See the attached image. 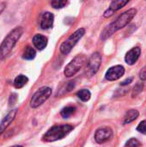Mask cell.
Segmentation results:
<instances>
[{
  "instance_id": "obj_27",
  "label": "cell",
  "mask_w": 146,
  "mask_h": 147,
  "mask_svg": "<svg viewBox=\"0 0 146 147\" xmlns=\"http://www.w3.org/2000/svg\"><path fill=\"white\" fill-rule=\"evenodd\" d=\"M113 14H114V12H113L111 9H108L107 11H105V13H104V16H105V17H109V16H111Z\"/></svg>"
},
{
  "instance_id": "obj_4",
  "label": "cell",
  "mask_w": 146,
  "mask_h": 147,
  "mask_svg": "<svg viewBox=\"0 0 146 147\" xmlns=\"http://www.w3.org/2000/svg\"><path fill=\"white\" fill-rule=\"evenodd\" d=\"M86 62L87 59L84 55H77L65 66L64 71L65 75L67 78L73 77L84 66Z\"/></svg>"
},
{
  "instance_id": "obj_23",
  "label": "cell",
  "mask_w": 146,
  "mask_h": 147,
  "mask_svg": "<svg viewBox=\"0 0 146 147\" xmlns=\"http://www.w3.org/2000/svg\"><path fill=\"white\" fill-rule=\"evenodd\" d=\"M139 78L141 80H146V66H145L139 72Z\"/></svg>"
},
{
  "instance_id": "obj_22",
  "label": "cell",
  "mask_w": 146,
  "mask_h": 147,
  "mask_svg": "<svg viewBox=\"0 0 146 147\" xmlns=\"http://www.w3.org/2000/svg\"><path fill=\"white\" fill-rule=\"evenodd\" d=\"M137 130H138L139 133H141V134L146 135V120L141 121V122L139 124V126H138V127H137Z\"/></svg>"
},
{
  "instance_id": "obj_28",
  "label": "cell",
  "mask_w": 146,
  "mask_h": 147,
  "mask_svg": "<svg viewBox=\"0 0 146 147\" xmlns=\"http://www.w3.org/2000/svg\"><path fill=\"white\" fill-rule=\"evenodd\" d=\"M11 147H22V146H18V145H17V146H11Z\"/></svg>"
},
{
  "instance_id": "obj_15",
  "label": "cell",
  "mask_w": 146,
  "mask_h": 147,
  "mask_svg": "<svg viewBox=\"0 0 146 147\" xmlns=\"http://www.w3.org/2000/svg\"><path fill=\"white\" fill-rule=\"evenodd\" d=\"M139 113L138 110H136V109H131V110H129V111L126 113V116H125L124 123H125V124H129V123H131L132 121H135V120L139 117Z\"/></svg>"
},
{
  "instance_id": "obj_9",
  "label": "cell",
  "mask_w": 146,
  "mask_h": 147,
  "mask_svg": "<svg viewBox=\"0 0 146 147\" xmlns=\"http://www.w3.org/2000/svg\"><path fill=\"white\" fill-rule=\"evenodd\" d=\"M125 73V68L122 65H115L108 70L106 72V78L109 81H114L120 78Z\"/></svg>"
},
{
  "instance_id": "obj_14",
  "label": "cell",
  "mask_w": 146,
  "mask_h": 147,
  "mask_svg": "<svg viewBox=\"0 0 146 147\" xmlns=\"http://www.w3.org/2000/svg\"><path fill=\"white\" fill-rule=\"evenodd\" d=\"M28 82V78L26 76H24L22 74H20V75H18L15 78V80H14V85H15V87L16 89H21L24 85H26Z\"/></svg>"
},
{
  "instance_id": "obj_20",
  "label": "cell",
  "mask_w": 146,
  "mask_h": 147,
  "mask_svg": "<svg viewBox=\"0 0 146 147\" xmlns=\"http://www.w3.org/2000/svg\"><path fill=\"white\" fill-rule=\"evenodd\" d=\"M67 3H68V2L65 1V0H55V1L51 2V4L54 9H62Z\"/></svg>"
},
{
  "instance_id": "obj_8",
  "label": "cell",
  "mask_w": 146,
  "mask_h": 147,
  "mask_svg": "<svg viewBox=\"0 0 146 147\" xmlns=\"http://www.w3.org/2000/svg\"><path fill=\"white\" fill-rule=\"evenodd\" d=\"M113 137V131L108 127H102L96 131L95 134V140L97 143L102 144L110 140Z\"/></svg>"
},
{
  "instance_id": "obj_10",
  "label": "cell",
  "mask_w": 146,
  "mask_h": 147,
  "mask_svg": "<svg viewBox=\"0 0 146 147\" xmlns=\"http://www.w3.org/2000/svg\"><path fill=\"white\" fill-rule=\"evenodd\" d=\"M18 112V109H15L13 110H11L10 112H9L7 114V115L2 120V121L0 122V135L6 130V128L11 124V122L15 120L16 114Z\"/></svg>"
},
{
  "instance_id": "obj_12",
  "label": "cell",
  "mask_w": 146,
  "mask_h": 147,
  "mask_svg": "<svg viewBox=\"0 0 146 147\" xmlns=\"http://www.w3.org/2000/svg\"><path fill=\"white\" fill-rule=\"evenodd\" d=\"M54 21V16L51 12H45L42 15L41 20H40V27L43 29H48L51 28L53 25Z\"/></svg>"
},
{
  "instance_id": "obj_1",
  "label": "cell",
  "mask_w": 146,
  "mask_h": 147,
  "mask_svg": "<svg viewBox=\"0 0 146 147\" xmlns=\"http://www.w3.org/2000/svg\"><path fill=\"white\" fill-rule=\"evenodd\" d=\"M136 14H137V9H130L125 11L124 13H122L116 19L115 22L109 24L104 29V31L102 34V39L106 40V39L109 38L114 33H115L119 29H121L124 27H126L133 19V17L136 16Z\"/></svg>"
},
{
  "instance_id": "obj_7",
  "label": "cell",
  "mask_w": 146,
  "mask_h": 147,
  "mask_svg": "<svg viewBox=\"0 0 146 147\" xmlns=\"http://www.w3.org/2000/svg\"><path fill=\"white\" fill-rule=\"evenodd\" d=\"M102 64V55L99 53H95L87 61V73L89 76L95 75Z\"/></svg>"
},
{
  "instance_id": "obj_19",
  "label": "cell",
  "mask_w": 146,
  "mask_h": 147,
  "mask_svg": "<svg viewBox=\"0 0 146 147\" xmlns=\"http://www.w3.org/2000/svg\"><path fill=\"white\" fill-rule=\"evenodd\" d=\"M76 112V108L72 107V106H68L64 108L61 112L60 115L64 117V118H69L70 116H71L74 113Z\"/></svg>"
},
{
  "instance_id": "obj_18",
  "label": "cell",
  "mask_w": 146,
  "mask_h": 147,
  "mask_svg": "<svg viewBox=\"0 0 146 147\" xmlns=\"http://www.w3.org/2000/svg\"><path fill=\"white\" fill-rule=\"evenodd\" d=\"M77 96H78V98L80 100H82L83 102H88L90 99L91 96V93L89 90L87 89H83L81 90H79L77 93Z\"/></svg>"
},
{
  "instance_id": "obj_2",
  "label": "cell",
  "mask_w": 146,
  "mask_h": 147,
  "mask_svg": "<svg viewBox=\"0 0 146 147\" xmlns=\"http://www.w3.org/2000/svg\"><path fill=\"white\" fill-rule=\"evenodd\" d=\"M23 28L22 27H16L8 34V35L0 45V59H4L9 54L15 43L21 38Z\"/></svg>"
},
{
  "instance_id": "obj_21",
  "label": "cell",
  "mask_w": 146,
  "mask_h": 147,
  "mask_svg": "<svg viewBox=\"0 0 146 147\" xmlns=\"http://www.w3.org/2000/svg\"><path fill=\"white\" fill-rule=\"evenodd\" d=\"M140 142L137 140V139H131L129 140L126 144V147H139L140 146Z\"/></svg>"
},
{
  "instance_id": "obj_13",
  "label": "cell",
  "mask_w": 146,
  "mask_h": 147,
  "mask_svg": "<svg viewBox=\"0 0 146 147\" xmlns=\"http://www.w3.org/2000/svg\"><path fill=\"white\" fill-rule=\"evenodd\" d=\"M33 43L39 50H43L47 46V38L42 34H35L33 37Z\"/></svg>"
},
{
  "instance_id": "obj_16",
  "label": "cell",
  "mask_w": 146,
  "mask_h": 147,
  "mask_svg": "<svg viewBox=\"0 0 146 147\" xmlns=\"http://www.w3.org/2000/svg\"><path fill=\"white\" fill-rule=\"evenodd\" d=\"M36 55V52L35 50L32 47H29L28 46L24 51H23V53H22V57L23 59H28V60H31V59H34V57Z\"/></svg>"
},
{
  "instance_id": "obj_6",
  "label": "cell",
  "mask_w": 146,
  "mask_h": 147,
  "mask_svg": "<svg viewBox=\"0 0 146 147\" xmlns=\"http://www.w3.org/2000/svg\"><path fill=\"white\" fill-rule=\"evenodd\" d=\"M51 94H52L51 88H49V87L40 88L32 96L31 101H30V106L33 109H36V108L41 106L50 97Z\"/></svg>"
},
{
  "instance_id": "obj_11",
  "label": "cell",
  "mask_w": 146,
  "mask_h": 147,
  "mask_svg": "<svg viewBox=\"0 0 146 147\" xmlns=\"http://www.w3.org/2000/svg\"><path fill=\"white\" fill-rule=\"evenodd\" d=\"M140 53H141V49L139 47H133V49H131L126 53V55L125 57V60H126V64H128L130 65H134L137 62V60L139 59Z\"/></svg>"
},
{
  "instance_id": "obj_24",
  "label": "cell",
  "mask_w": 146,
  "mask_h": 147,
  "mask_svg": "<svg viewBox=\"0 0 146 147\" xmlns=\"http://www.w3.org/2000/svg\"><path fill=\"white\" fill-rule=\"evenodd\" d=\"M142 89H143V84H137V85L134 87V89H133V93H134L135 91H137L136 94H135V96L138 95V94L142 90Z\"/></svg>"
},
{
  "instance_id": "obj_26",
  "label": "cell",
  "mask_w": 146,
  "mask_h": 147,
  "mask_svg": "<svg viewBox=\"0 0 146 147\" xmlns=\"http://www.w3.org/2000/svg\"><path fill=\"white\" fill-rule=\"evenodd\" d=\"M133 82V78H127L126 80H125V81H123L120 84L121 85H127V84H131Z\"/></svg>"
},
{
  "instance_id": "obj_25",
  "label": "cell",
  "mask_w": 146,
  "mask_h": 147,
  "mask_svg": "<svg viewBox=\"0 0 146 147\" xmlns=\"http://www.w3.org/2000/svg\"><path fill=\"white\" fill-rule=\"evenodd\" d=\"M16 99H17V97H16V95L15 93H13L12 95H10V97H9V104H15Z\"/></svg>"
},
{
  "instance_id": "obj_3",
  "label": "cell",
  "mask_w": 146,
  "mask_h": 147,
  "mask_svg": "<svg viewBox=\"0 0 146 147\" xmlns=\"http://www.w3.org/2000/svg\"><path fill=\"white\" fill-rule=\"evenodd\" d=\"M73 129V127L68 124L54 126L50 128L42 137L43 141L45 142H53L59 140L63 139L68 134H70Z\"/></svg>"
},
{
  "instance_id": "obj_17",
  "label": "cell",
  "mask_w": 146,
  "mask_h": 147,
  "mask_svg": "<svg viewBox=\"0 0 146 147\" xmlns=\"http://www.w3.org/2000/svg\"><path fill=\"white\" fill-rule=\"evenodd\" d=\"M129 1H123V0H118V1H114L111 3L110 4V7H109V9H111L113 12L116 11V10H119L121 8H123L126 4L128 3Z\"/></svg>"
},
{
  "instance_id": "obj_5",
  "label": "cell",
  "mask_w": 146,
  "mask_h": 147,
  "mask_svg": "<svg viewBox=\"0 0 146 147\" xmlns=\"http://www.w3.org/2000/svg\"><path fill=\"white\" fill-rule=\"evenodd\" d=\"M84 34H85L84 28H79V29L76 30L65 41H64L61 44L60 52L63 54L67 55L71 51V49L76 46V44L78 42V40L83 36Z\"/></svg>"
}]
</instances>
